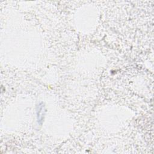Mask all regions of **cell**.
<instances>
[{
    "label": "cell",
    "instance_id": "cell-1",
    "mask_svg": "<svg viewBox=\"0 0 154 154\" xmlns=\"http://www.w3.org/2000/svg\"><path fill=\"white\" fill-rule=\"evenodd\" d=\"M39 109L37 110V120H38V122L41 124L40 122L43 121V116L45 115V113H44V111H45V109H44V105L42 104H40L39 105Z\"/></svg>",
    "mask_w": 154,
    "mask_h": 154
}]
</instances>
